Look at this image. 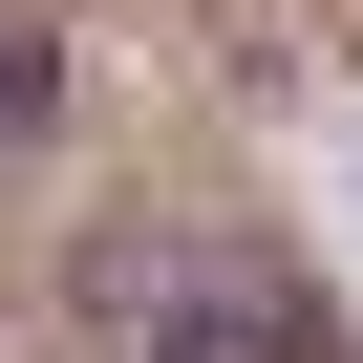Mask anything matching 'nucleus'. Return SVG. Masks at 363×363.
Returning <instances> with one entry per match:
<instances>
[{"instance_id": "1", "label": "nucleus", "mask_w": 363, "mask_h": 363, "mask_svg": "<svg viewBox=\"0 0 363 363\" xmlns=\"http://www.w3.org/2000/svg\"><path fill=\"white\" fill-rule=\"evenodd\" d=\"M107 342L128 363H342V320L278 257H107Z\"/></svg>"}, {"instance_id": "2", "label": "nucleus", "mask_w": 363, "mask_h": 363, "mask_svg": "<svg viewBox=\"0 0 363 363\" xmlns=\"http://www.w3.org/2000/svg\"><path fill=\"white\" fill-rule=\"evenodd\" d=\"M43 86H65V65H43L22 22H0V150H22V128H43Z\"/></svg>"}]
</instances>
